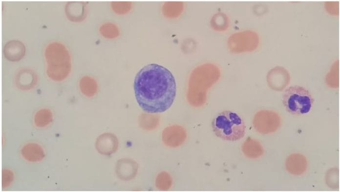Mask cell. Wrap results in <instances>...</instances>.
<instances>
[{
    "label": "cell",
    "instance_id": "obj_1",
    "mask_svg": "<svg viewBox=\"0 0 340 192\" xmlns=\"http://www.w3.org/2000/svg\"><path fill=\"white\" fill-rule=\"evenodd\" d=\"M135 98L146 112H165L172 105L176 93L174 77L167 68L150 64L137 73L134 82Z\"/></svg>",
    "mask_w": 340,
    "mask_h": 192
},
{
    "label": "cell",
    "instance_id": "obj_2",
    "mask_svg": "<svg viewBox=\"0 0 340 192\" xmlns=\"http://www.w3.org/2000/svg\"><path fill=\"white\" fill-rule=\"evenodd\" d=\"M47 63L46 73L54 81H62L69 74L71 68V57L67 48L62 43H49L44 51Z\"/></svg>",
    "mask_w": 340,
    "mask_h": 192
},
{
    "label": "cell",
    "instance_id": "obj_3",
    "mask_svg": "<svg viewBox=\"0 0 340 192\" xmlns=\"http://www.w3.org/2000/svg\"><path fill=\"white\" fill-rule=\"evenodd\" d=\"M212 127L215 135L224 140H239L245 134L244 122L233 111L226 110L217 114L212 121Z\"/></svg>",
    "mask_w": 340,
    "mask_h": 192
},
{
    "label": "cell",
    "instance_id": "obj_4",
    "mask_svg": "<svg viewBox=\"0 0 340 192\" xmlns=\"http://www.w3.org/2000/svg\"><path fill=\"white\" fill-rule=\"evenodd\" d=\"M314 101L308 89L297 85L288 87L282 96V103L286 110L293 115H301L308 113Z\"/></svg>",
    "mask_w": 340,
    "mask_h": 192
},
{
    "label": "cell",
    "instance_id": "obj_5",
    "mask_svg": "<svg viewBox=\"0 0 340 192\" xmlns=\"http://www.w3.org/2000/svg\"><path fill=\"white\" fill-rule=\"evenodd\" d=\"M15 84L22 90H29L33 88L38 83V78L36 73L29 68L19 70L15 76Z\"/></svg>",
    "mask_w": 340,
    "mask_h": 192
},
{
    "label": "cell",
    "instance_id": "obj_6",
    "mask_svg": "<svg viewBox=\"0 0 340 192\" xmlns=\"http://www.w3.org/2000/svg\"><path fill=\"white\" fill-rule=\"evenodd\" d=\"M25 47L22 42L12 40L7 42L3 47V55L9 61L17 62L21 60L25 53Z\"/></svg>",
    "mask_w": 340,
    "mask_h": 192
},
{
    "label": "cell",
    "instance_id": "obj_7",
    "mask_svg": "<svg viewBox=\"0 0 340 192\" xmlns=\"http://www.w3.org/2000/svg\"><path fill=\"white\" fill-rule=\"evenodd\" d=\"M95 146L100 153L109 155L116 150L117 147V139L114 135L105 133L97 138Z\"/></svg>",
    "mask_w": 340,
    "mask_h": 192
},
{
    "label": "cell",
    "instance_id": "obj_8",
    "mask_svg": "<svg viewBox=\"0 0 340 192\" xmlns=\"http://www.w3.org/2000/svg\"><path fill=\"white\" fill-rule=\"evenodd\" d=\"M21 154L25 160L31 162L41 161L45 156L43 148L36 143L24 145L21 149Z\"/></svg>",
    "mask_w": 340,
    "mask_h": 192
},
{
    "label": "cell",
    "instance_id": "obj_9",
    "mask_svg": "<svg viewBox=\"0 0 340 192\" xmlns=\"http://www.w3.org/2000/svg\"><path fill=\"white\" fill-rule=\"evenodd\" d=\"M85 6L82 2H67L65 6V13L68 19L75 22L83 20L85 15Z\"/></svg>",
    "mask_w": 340,
    "mask_h": 192
},
{
    "label": "cell",
    "instance_id": "obj_10",
    "mask_svg": "<svg viewBox=\"0 0 340 192\" xmlns=\"http://www.w3.org/2000/svg\"><path fill=\"white\" fill-rule=\"evenodd\" d=\"M53 113L48 108H42L35 113L34 117L35 125L40 128L46 127L53 120Z\"/></svg>",
    "mask_w": 340,
    "mask_h": 192
},
{
    "label": "cell",
    "instance_id": "obj_11",
    "mask_svg": "<svg viewBox=\"0 0 340 192\" xmlns=\"http://www.w3.org/2000/svg\"><path fill=\"white\" fill-rule=\"evenodd\" d=\"M80 86L82 92L86 96H92L96 92V85L95 82L87 77L81 79Z\"/></svg>",
    "mask_w": 340,
    "mask_h": 192
},
{
    "label": "cell",
    "instance_id": "obj_12",
    "mask_svg": "<svg viewBox=\"0 0 340 192\" xmlns=\"http://www.w3.org/2000/svg\"><path fill=\"white\" fill-rule=\"evenodd\" d=\"M13 172L9 169H3L2 171V187L6 188L9 187L14 180Z\"/></svg>",
    "mask_w": 340,
    "mask_h": 192
}]
</instances>
